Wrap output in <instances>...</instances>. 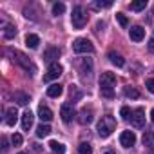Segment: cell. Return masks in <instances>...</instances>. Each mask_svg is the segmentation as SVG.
Instances as JSON below:
<instances>
[{
    "mask_svg": "<svg viewBox=\"0 0 154 154\" xmlns=\"http://www.w3.org/2000/svg\"><path fill=\"white\" fill-rule=\"evenodd\" d=\"M114 85H116L114 72H109V71L102 72V76H100V93H102V96L112 98L114 96Z\"/></svg>",
    "mask_w": 154,
    "mask_h": 154,
    "instance_id": "obj_1",
    "label": "cell"
},
{
    "mask_svg": "<svg viewBox=\"0 0 154 154\" xmlns=\"http://www.w3.org/2000/svg\"><path fill=\"white\" fill-rule=\"evenodd\" d=\"M9 54L13 56V60H15V62H17V63H18V65H20L27 74H31V76H33V74L36 72V65L29 60V56H26L24 53H20V51H17V49H15V51H13V49H9Z\"/></svg>",
    "mask_w": 154,
    "mask_h": 154,
    "instance_id": "obj_2",
    "label": "cell"
},
{
    "mask_svg": "<svg viewBox=\"0 0 154 154\" xmlns=\"http://www.w3.org/2000/svg\"><path fill=\"white\" fill-rule=\"evenodd\" d=\"M114 129H116V122H114V118H112L111 114L102 116V120L98 122V127H96V131H98L100 138H109V136L112 134V131H114Z\"/></svg>",
    "mask_w": 154,
    "mask_h": 154,
    "instance_id": "obj_3",
    "label": "cell"
},
{
    "mask_svg": "<svg viewBox=\"0 0 154 154\" xmlns=\"http://www.w3.org/2000/svg\"><path fill=\"white\" fill-rule=\"evenodd\" d=\"M87 20H89V15H87V11H85L82 6H74V8H72L71 22H72V27H74V29H82V27H85Z\"/></svg>",
    "mask_w": 154,
    "mask_h": 154,
    "instance_id": "obj_4",
    "label": "cell"
},
{
    "mask_svg": "<svg viewBox=\"0 0 154 154\" xmlns=\"http://www.w3.org/2000/svg\"><path fill=\"white\" fill-rule=\"evenodd\" d=\"M72 51L78 53V54H82V53H93L94 51V45L87 38H76L72 42Z\"/></svg>",
    "mask_w": 154,
    "mask_h": 154,
    "instance_id": "obj_5",
    "label": "cell"
},
{
    "mask_svg": "<svg viewBox=\"0 0 154 154\" xmlns=\"http://www.w3.org/2000/svg\"><path fill=\"white\" fill-rule=\"evenodd\" d=\"M131 123L136 127V129H141L145 125V111L143 107H138L132 111V116H131Z\"/></svg>",
    "mask_w": 154,
    "mask_h": 154,
    "instance_id": "obj_6",
    "label": "cell"
},
{
    "mask_svg": "<svg viewBox=\"0 0 154 154\" xmlns=\"http://www.w3.org/2000/svg\"><path fill=\"white\" fill-rule=\"evenodd\" d=\"M120 143H122V147H125V149L132 147V145L136 143V134H134L132 131H123V132L120 134Z\"/></svg>",
    "mask_w": 154,
    "mask_h": 154,
    "instance_id": "obj_7",
    "label": "cell"
},
{
    "mask_svg": "<svg viewBox=\"0 0 154 154\" xmlns=\"http://www.w3.org/2000/svg\"><path fill=\"white\" fill-rule=\"evenodd\" d=\"M93 116H94L93 109H91V107H84V109L78 112V123H80V125H89V123L93 122Z\"/></svg>",
    "mask_w": 154,
    "mask_h": 154,
    "instance_id": "obj_8",
    "label": "cell"
},
{
    "mask_svg": "<svg viewBox=\"0 0 154 154\" xmlns=\"http://www.w3.org/2000/svg\"><path fill=\"white\" fill-rule=\"evenodd\" d=\"M60 74H62V65H60V63H51L49 69H47V74L44 76V80H45V82H47V80H54V78H58Z\"/></svg>",
    "mask_w": 154,
    "mask_h": 154,
    "instance_id": "obj_9",
    "label": "cell"
},
{
    "mask_svg": "<svg viewBox=\"0 0 154 154\" xmlns=\"http://www.w3.org/2000/svg\"><path fill=\"white\" fill-rule=\"evenodd\" d=\"M60 58V49L58 47H47L45 49V53H44V60L51 65V63H54V60H58Z\"/></svg>",
    "mask_w": 154,
    "mask_h": 154,
    "instance_id": "obj_10",
    "label": "cell"
},
{
    "mask_svg": "<svg viewBox=\"0 0 154 154\" xmlns=\"http://www.w3.org/2000/svg\"><path fill=\"white\" fill-rule=\"evenodd\" d=\"M129 35H131V40L132 42H141L145 38V29L141 26H134L129 29Z\"/></svg>",
    "mask_w": 154,
    "mask_h": 154,
    "instance_id": "obj_11",
    "label": "cell"
},
{
    "mask_svg": "<svg viewBox=\"0 0 154 154\" xmlns=\"http://www.w3.org/2000/svg\"><path fill=\"white\" fill-rule=\"evenodd\" d=\"M60 116H62V120H63L65 123H71V120L74 118V109H72V105H69V103L62 105V109H60Z\"/></svg>",
    "mask_w": 154,
    "mask_h": 154,
    "instance_id": "obj_12",
    "label": "cell"
},
{
    "mask_svg": "<svg viewBox=\"0 0 154 154\" xmlns=\"http://www.w3.org/2000/svg\"><path fill=\"white\" fill-rule=\"evenodd\" d=\"M17 120H18V111H17V107H9V109L6 111V123L13 127V125L17 123Z\"/></svg>",
    "mask_w": 154,
    "mask_h": 154,
    "instance_id": "obj_13",
    "label": "cell"
},
{
    "mask_svg": "<svg viewBox=\"0 0 154 154\" xmlns=\"http://www.w3.org/2000/svg\"><path fill=\"white\" fill-rule=\"evenodd\" d=\"M38 118H40L42 122H51V120H53V111H51L49 107L40 105V109H38Z\"/></svg>",
    "mask_w": 154,
    "mask_h": 154,
    "instance_id": "obj_14",
    "label": "cell"
},
{
    "mask_svg": "<svg viewBox=\"0 0 154 154\" xmlns=\"http://www.w3.org/2000/svg\"><path fill=\"white\" fill-rule=\"evenodd\" d=\"M62 93H63V87L60 84H53L47 87V96H51V98H58Z\"/></svg>",
    "mask_w": 154,
    "mask_h": 154,
    "instance_id": "obj_15",
    "label": "cell"
},
{
    "mask_svg": "<svg viewBox=\"0 0 154 154\" xmlns=\"http://www.w3.org/2000/svg\"><path fill=\"white\" fill-rule=\"evenodd\" d=\"M13 100H15L18 105H27V103L31 102L29 94H26V93H20V91H17V93L13 94Z\"/></svg>",
    "mask_w": 154,
    "mask_h": 154,
    "instance_id": "obj_16",
    "label": "cell"
},
{
    "mask_svg": "<svg viewBox=\"0 0 154 154\" xmlns=\"http://www.w3.org/2000/svg\"><path fill=\"white\" fill-rule=\"evenodd\" d=\"M33 112L31 111H26L24 114H22V127H24V131H29L31 129V125H33Z\"/></svg>",
    "mask_w": 154,
    "mask_h": 154,
    "instance_id": "obj_17",
    "label": "cell"
},
{
    "mask_svg": "<svg viewBox=\"0 0 154 154\" xmlns=\"http://www.w3.org/2000/svg\"><path fill=\"white\" fill-rule=\"evenodd\" d=\"M141 141H143V145H145V147L154 149V131H145V132H143Z\"/></svg>",
    "mask_w": 154,
    "mask_h": 154,
    "instance_id": "obj_18",
    "label": "cell"
},
{
    "mask_svg": "<svg viewBox=\"0 0 154 154\" xmlns=\"http://www.w3.org/2000/svg\"><path fill=\"white\" fill-rule=\"evenodd\" d=\"M107 56H109V60H111V62H112L116 67H123V65H125V60H123V56H122V54H118V53L111 51Z\"/></svg>",
    "mask_w": 154,
    "mask_h": 154,
    "instance_id": "obj_19",
    "label": "cell"
},
{
    "mask_svg": "<svg viewBox=\"0 0 154 154\" xmlns=\"http://www.w3.org/2000/svg\"><path fill=\"white\" fill-rule=\"evenodd\" d=\"M69 98L72 100V103H74V102H78V100L82 98V91L76 87V85H71V87H69Z\"/></svg>",
    "mask_w": 154,
    "mask_h": 154,
    "instance_id": "obj_20",
    "label": "cell"
},
{
    "mask_svg": "<svg viewBox=\"0 0 154 154\" xmlns=\"http://www.w3.org/2000/svg\"><path fill=\"white\" fill-rule=\"evenodd\" d=\"M38 44H40V38H38L36 35H27V36H26V45H27V47L36 49Z\"/></svg>",
    "mask_w": 154,
    "mask_h": 154,
    "instance_id": "obj_21",
    "label": "cell"
},
{
    "mask_svg": "<svg viewBox=\"0 0 154 154\" xmlns=\"http://www.w3.org/2000/svg\"><path fill=\"white\" fill-rule=\"evenodd\" d=\"M49 134H51V127H49L47 123H42V125L36 127V136H38V138H45V136H49Z\"/></svg>",
    "mask_w": 154,
    "mask_h": 154,
    "instance_id": "obj_22",
    "label": "cell"
},
{
    "mask_svg": "<svg viewBox=\"0 0 154 154\" xmlns=\"http://www.w3.org/2000/svg\"><path fill=\"white\" fill-rule=\"evenodd\" d=\"M49 147H51V149H53V152H56V154H63V152H65V145H63V143H60V141H56V140L49 141Z\"/></svg>",
    "mask_w": 154,
    "mask_h": 154,
    "instance_id": "obj_23",
    "label": "cell"
},
{
    "mask_svg": "<svg viewBox=\"0 0 154 154\" xmlns=\"http://www.w3.org/2000/svg\"><path fill=\"white\" fill-rule=\"evenodd\" d=\"M4 36H6L8 40L15 38V36H17V29H15V26H11V24H6V27H4Z\"/></svg>",
    "mask_w": 154,
    "mask_h": 154,
    "instance_id": "obj_24",
    "label": "cell"
},
{
    "mask_svg": "<svg viewBox=\"0 0 154 154\" xmlns=\"http://www.w3.org/2000/svg\"><path fill=\"white\" fill-rule=\"evenodd\" d=\"M91 69H93V62H91L89 58L84 60V62H82V69H80L82 74H84V76H91Z\"/></svg>",
    "mask_w": 154,
    "mask_h": 154,
    "instance_id": "obj_25",
    "label": "cell"
},
{
    "mask_svg": "<svg viewBox=\"0 0 154 154\" xmlns=\"http://www.w3.org/2000/svg\"><path fill=\"white\" fill-rule=\"evenodd\" d=\"M132 11H143L145 8H147V0H138V2H131V6H129Z\"/></svg>",
    "mask_w": 154,
    "mask_h": 154,
    "instance_id": "obj_26",
    "label": "cell"
},
{
    "mask_svg": "<svg viewBox=\"0 0 154 154\" xmlns=\"http://www.w3.org/2000/svg\"><path fill=\"white\" fill-rule=\"evenodd\" d=\"M123 93H125V96H127V98H138V96H140V93H138L134 87H125V89H123Z\"/></svg>",
    "mask_w": 154,
    "mask_h": 154,
    "instance_id": "obj_27",
    "label": "cell"
},
{
    "mask_svg": "<svg viewBox=\"0 0 154 154\" xmlns=\"http://www.w3.org/2000/svg\"><path fill=\"white\" fill-rule=\"evenodd\" d=\"M78 150H80V154H93V149H91V145L89 143H80L78 145Z\"/></svg>",
    "mask_w": 154,
    "mask_h": 154,
    "instance_id": "obj_28",
    "label": "cell"
},
{
    "mask_svg": "<svg viewBox=\"0 0 154 154\" xmlns=\"http://www.w3.org/2000/svg\"><path fill=\"white\" fill-rule=\"evenodd\" d=\"M63 11H65V4H62V2L53 4V13H54V15H62Z\"/></svg>",
    "mask_w": 154,
    "mask_h": 154,
    "instance_id": "obj_29",
    "label": "cell"
},
{
    "mask_svg": "<svg viewBox=\"0 0 154 154\" xmlns=\"http://www.w3.org/2000/svg\"><path fill=\"white\" fill-rule=\"evenodd\" d=\"M120 114H122V118H123V120H131V116H132V111H131V107L123 105V107H122V111H120Z\"/></svg>",
    "mask_w": 154,
    "mask_h": 154,
    "instance_id": "obj_30",
    "label": "cell"
},
{
    "mask_svg": "<svg viewBox=\"0 0 154 154\" xmlns=\"http://www.w3.org/2000/svg\"><path fill=\"white\" fill-rule=\"evenodd\" d=\"M116 20L120 22L122 27H127V24H129V20H127V17H125L123 13H116Z\"/></svg>",
    "mask_w": 154,
    "mask_h": 154,
    "instance_id": "obj_31",
    "label": "cell"
},
{
    "mask_svg": "<svg viewBox=\"0 0 154 154\" xmlns=\"http://www.w3.org/2000/svg\"><path fill=\"white\" fill-rule=\"evenodd\" d=\"M111 6H112L111 0H107V2H102V0L94 2V8H98V9H105V8H111Z\"/></svg>",
    "mask_w": 154,
    "mask_h": 154,
    "instance_id": "obj_32",
    "label": "cell"
},
{
    "mask_svg": "<svg viewBox=\"0 0 154 154\" xmlns=\"http://www.w3.org/2000/svg\"><path fill=\"white\" fill-rule=\"evenodd\" d=\"M11 141H13V145H15V147H18V145H22V136L15 132V134L11 136Z\"/></svg>",
    "mask_w": 154,
    "mask_h": 154,
    "instance_id": "obj_33",
    "label": "cell"
},
{
    "mask_svg": "<svg viewBox=\"0 0 154 154\" xmlns=\"http://www.w3.org/2000/svg\"><path fill=\"white\" fill-rule=\"evenodd\" d=\"M145 87L149 89V93L154 94V78H147V80H145Z\"/></svg>",
    "mask_w": 154,
    "mask_h": 154,
    "instance_id": "obj_34",
    "label": "cell"
},
{
    "mask_svg": "<svg viewBox=\"0 0 154 154\" xmlns=\"http://www.w3.org/2000/svg\"><path fill=\"white\" fill-rule=\"evenodd\" d=\"M8 149H9L8 140H6V138H2V152H8Z\"/></svg>",
    "mask_w": 154,
    "mask_h": 154,
    "instance_id": "obj_35",
    "label": "cell"
},
{
    "mask_svg": "<svg viewBox=\"0 0 154 154\" xmlns=\"http://www.w3.org/2000/svg\"><path fill=\"white\" fill-rule=\"evenodd\" d=\"M149 49H150V51H154V40H150V42H149Z\"/></svg>",
    "mask_w": 154,
    "mask_h": 154,
    "instance_id": "obj_36",
    "label": "cell"
},
{
    "mask_svg": "<svg viewBox=\"0 0 154 154\" xmlns=\"http://www.w3.org/2000/svg\"><path fill=\"white\" fill-rule=\"evenodd\" d=\"M150 118H152V122H154V109L150 111Z\"/></svg>",
    "mask_w": 154,
    "mask_h": 154,
    "instance_id": "obj_37",
    "label": "cell"
},
{
    "mask_svg": "<svg viewBox=\"0 0 154 154\" xmlns=\"http://www.w3.org/2000/svg\"><path fill=\"white\" fill-rule=\"evenodd\" d=\"M105 154H116V152H112V150H109V152H105Z\"/></svg>",
    "mask_w": 154,
    "mask_h": 154,
    "instance_id": "obj_38",
    "label": "cell"
},
{
    "mask_svg": "<svg viewBox=\"0 0 154 154\" xmlns=\"http://www.w3.org/2000/svg\"><path fill=\"white\" fill-rule=\"evenodd\" d=\"M18 154H27V152H18Z\"/></svg>",
    "mask_w": 154,
    "mask_h": 154,
    "instance_id": "obj_39",
    "label": "cell"
}]
</instances>
